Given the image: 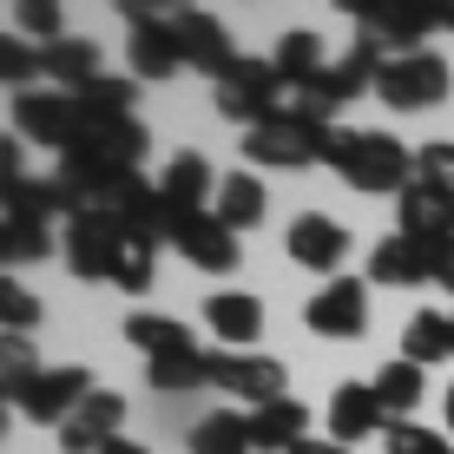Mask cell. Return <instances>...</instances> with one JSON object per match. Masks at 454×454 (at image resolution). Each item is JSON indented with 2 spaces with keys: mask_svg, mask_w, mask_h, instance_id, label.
Instances as JSON below:
<instances>
[{
  "mask_svg": "<svg viewBox=\"0 0 454 454\" xmlns=\"http://www.w3.org/2000/svg\"><path fill=\"white\" fill-rule=\"evenodd\" d=\"M145 152H152V132L138 119H106V125H86V138L73 152H59V178L80 198H92V192H106V184L132 178Z\"/></svg>",
  "mask_w": 454,
  "mask_h": 454,
  "instance_id": "obj_1",
  "label": "cell"
},
{
  "mask_svg": "<svg viewBox=\"0 0 454 454\" xmlns=\"http://www.w3.org/2000/svg\"><path fill=\"white\" fill-rule=\"evenodd\" d=\"M330 165H336V178L342 184H356V192H409L415 184V152L402 145V138H388V132H336V152H330Z\"/></svg>",
  "mask_w": 454,
  "mask_h": 454,
  "instance_id": "obj_2",
  "label": "cell"
},
{
  "mask_svg": "<svg viewBox=\"0 0 454 454\" xmlns=\"http://www.w3.org/2000/svg\"><path fill=\"white\" fill-rule=\"evenodd\" d=\"M86 217H99L119 244H152L159 250V238H165V198H159V184H145L138 171L119 178V184H106V192H92Z\"/></svg>",
  "mask_w": 454,
  "mask_h": 454,
  "instance_id": "obj_3",
  "label": "cell"
},
{
  "mask_svg": "<svg viewBox=\"0 0 454 454\" xmlns=\"http://www.w3.org/2000/svg\"><path fill=\"white\" fill-rule=\"evenodd\" d=\"M330 152H336V125H309V119H290V113L244 132V159L277 165V171H303V165L330 159Z\"/></svg>",
  "mask_w": 454,
  "mask_h": 454,
  "instance_id": "obj_4",
  "label": "cell"
},
{
  "mask_svg": "<svg viewBox=\"0 0 454 454\" xmlns=\"http://www.w3.org/2000/svg\"><path fill=\"white\" fill-rule=\"evenodd\" d=\"M284 106H290V86L277 80V67L270 59H238V67L217 80V113L224 119H238L244 132L250 125H270V119H284Z\"/></svg>",
  "mask_w": 454,
  "mask_h": 454,
  "instance_id": "obj_5",
  "label": "cell"
},
{
  "mask_svg": "<svg viewBox=\"0 0 454 454\" xmlns=\"http://www.w3.org/2000/svg\"><path fill=\"white\" fill-rule=\"evenodd\" d=\"M375 99L395 106V113H428L448 99V59L442 53H388V67L375 73Z\"/></svg>",
  "mask_w": 454,
  "mask_h": 454,
  "instance_id": "obj_6",
  "label": "cell"
},
{
  "mask_svg": "<svg viewBox=\"0 0 454 454\" xmlns=\"http://www.w3.org/2000/svg\"><path fill=\"white\" fill-rule=\"evenodd\" d=\"M86 113H80V99L73 92H46V86H34V92H13V132L20 138H34V145H53V152H73L86 138Z\"/></svg>",
  "mask_w": 454,
  "mask_h": 454,
  "instance_id": "obj_7",
  "label": "cell"
},
{
  "mask_svg": "<svg viewBox=\"0 0 454 454\" xmlns=\"http://www.w3.org/2000/svg\"><path fill=\"white\" fill-rule=\"evenodd\" d=\"M205 382H211V388H224V395H238V402H250V409H263V402H284L290 369L277 363V356L211 349V356H205Z\"/></svg>",
  "mask_w": 454,
  "mask_h": 454,
  "instance_id": "obj_8",
  "label": "cell"
},
{
  "mask_svg": "<svg viewBox=\"0 0 454 454\" xmlns=\"http://www.w3.org/2000/svg\"><path fill=\"white\" fill-rule=\"evenodd\" d=\"M119 13L132 20L125 53H132V73H138V80H171V73H184V53H178V27H171V13L145 7V0H119Z\"/></svg>",
  "mask_w": 454,
  "mask_h": 454,
  "instance_id": "obj_9",
  "label": "cell"
},
{
  "mask_svg": "<svg viewBox=\"0 0 454 454\" xmlns=\"http://www.w3.org/2000/svg\"><path fill=\"white\" fill-rule=\"evenodd\" d=\"M303 323H309L317 336H330V342H356V336H369V284H363V277H336L330 290L309 296Z\"/></svg>",
  "mask_w": 454,
  "mask_h": 454,
  "instance_id": "obj_10",
  "label": "cell"
},
{
  "mask_svg": "<svg viewBox=\"0 0 454 454\" xmlns=\"http://www.w3.org/2000/svg\"><path fill=\"white\" fill-rule=\"evenodd\" d=\"M59 250H67V270L80 277V284H113L119 257H125V244L99 224V217H86V211L67 224V244H59Z\"/></svg>",
  "mask_w": 454,
  "mask_h": 454,
  "instance_id": "obj_11",
  "label": "cell"
},
{
  "mask_svg": "<svg viewBox=\"0 0 454 454\" xmlns=\"http://www.w3.org/2000/svg\"><path fill=\"white\" fill-rule=\"evenodd\" d=\"M86 395H92V375H86L80 363H59V369H40L34 382H27L20 415H27V421H46V428H53V421H67Z\"/></svg>",
  "mask_w": 454,
  "mask_h": 454,
  "instance_id": "obj_12",
  "label": "cell"
},
{
  "mask_svg": "<svg viewBox=\"0 0 454 454\" xmlns=\"http://www.w3.org/2000/svg\"><path fill=\"white\" fill-rule=\"evenodd\" d=\"M171 27H178V53H184V67L205 73V80H224V73L244 59V53H231V34H224V27H217L211 13H198V7L171 13Z\"/></svg>",
  "mask_w": 454,
  "mask_h": 454,
  "instance_id": "obj_13",
  "label": "cell"
},
{
  "mask_svg": "<svg viewBox=\"0 0 454 454\" xmlns=\"http://www.w3.org/2000/svg\"><path fill=\"white\" fill-rule=\"evenodd\" d=\"M119 421H125V395L92 388L80 409L59 421V448H67V454H99L106 442H119Z\"/></svg>",
  "mask_w": 454,
  "mask_h": 454,
  "instance_id": "obj_14",
  "label": "cell"
},
{
  "mask_svg": "<svg viewBox=\"0 0 454 454\" xmlns=\"http://www.w3.org/2000/svg\"><path fill=\"white\" fill-rule=\"evenodd\" d=\"M171 244H178L184 263H198V270H211V277H224V270H238V263H244V257H238V238H231L211 211L178 217V224H171Z\"/></svg>",
  "mask_w": 454,
  "mask_h": 454,
  "instance_id": "obj_15",
  "label": "cell"
},
{
  "mask_svg": "<svg viewBox=\"0 0 454 454\" xmlns=\"http://www.w3.org/2000/svg\"><path fill=\"white\" fill-rule=\"evenodd\" d=\"M159 198H165V238L178 217H198L211 205V159H198V152H178V159L165 165L159 178Z\"/></svg>",
  "mask_w": 454,
  "mask_h": 454,
  "instance_id": "obj_16",
  "label": "cell"
},
{
  "mask_svg": "<svg viewBox=\"0 0 454 454\" xmlns=\"http://www.w3.org/2000/svg\"><path fill=\"white\" fill-rule=\"evenodd\" d=\"M375 428H388V409L375 402V388L369 382H342L330 395V442L356 448V442H369Z\"/></svg>",
  "mask_w": 454,
  "mask_h": 454,
  "instance_id": "obj_17",
  "label": "cell"
},
{
  "mask_svg": "<svg viewBox=\"0 0 454 454\" xmlns=\"http://www.w3.org/2000/svg\"><path fill=\"white\" fill-rule=\"evenodd\" d=\"M369 284H382V290H415V284H434V270H428V244H415V238H382L369 250Z\"/></svg>",
  "mask_w": 454,
  "mask_h": 454,
  "instance_id": "obj_18",
  "label": "cell"
},
{
  "mask_svg": "<svg viewBox=\"0 0 454 454\" xmlns=\"http://www.w3.org/2000/svg\"><path fill=\"white\" fill-rule=\"evenodd\" d=\"M309 442V409L303 402H263V409H250V448L257 454H290Z\"/></svg>",
  "mask_w": 454,
  "mask_h": 454,
  "instance_id": "obj_19",
  "label": "cell"
},
{
  "mask_svg": "<svg viewBox=\"0 0 454 454\" xmlns=\"http://www.w3.org/2000/svg\"><path fill=\"white\" fill-rule=\"evenodd\" d=\"M395 217H402V238H415L428 250L454 238V205L442 192H428V184H409V192L395 198Z\"/></svg>",
  "mask_w": 454,
  "mask_h": 454,
  "instance_id": "obj_20",
  "label": "cell"
},
{
  "mask_svg": "<svg viewBox=\"0 0 454 454\" xmlns=\"http://www.w3.org/2000/svg\"><path fill=\"white\" fill-rule=\"evenodd\" d=\"M290 257L303 263V270H336L342 257H349V231L336 224V217H296L290 224Z\"/></svg>",
  "mask_w": 454,
  "mask_h": 454,
  "instance_id": "obj_21",
  "label": "cell"
},
{
  "mask_svg": "<svg viewBox=\"0 0 454 454\" xmlns=\"http://www.w3.org/2000/svg\"><path fill=\"white\" fill-rule=\"evenodd\" d=\"M205 323H211V336L231 342V349H250V342L263 336V303L244 296V290H217L205 303Z\"/></svg>",
  "mask_w": 454,
  "mask_h": 454,
  "instance_id": "obj_22",
  "label": "cell"
},
{
  "mask_svg": "<svg viewBox=\"0 0 454 454\" xmlns=\"http://www.w3.org/2000/svg\"><path fill=\"white\" fill-rule=\"evenodd\" d=\"M263 211H270V198H263V178H250V171H231L224 184H217V205H211V217L238 238V231H250V224H263Z\"/></svg>",
  "mask_w": 454,
  "mask_h": 454,
  "instance_id": "obj_23",
  "label": "cell"
},
{
  "mask_svg": "<svg viewBox=\"0 0 454 454\" xmlns=\"http://www.w3.org/2000/svg\"><path fill=\"white\" fill-rule=\"evenodd\" d=\"M402 363H415V369L454 363V323H448V309H421V317H409V330H402Z\"/></svg>",
  "mask_w": 454,
  "mask_h": 454,
  "instance_id": "obj_24",
  "label": "cell"
},
{
  "mask_svg": "<svg viewBox=\"0 0 454 454\" xmlns=\"http://www.w3.org/2000/svg\"><path fill=\"white\" fill-rule=\"evenodd\" d=\"M270 67H277V80H284L290 92H309V86L323 80V67H330V59H323V40H317V34H303V27H296V34L277 40Z\"/></svg>",
  "mask_w": 454,
  "mask_h": 454,
  "instance_id": "obj_25",
  "label": "cell"
},
{
  "mask_svg": "<svg viewBox=\"0 0 454 454\" xmlns=\"http://www.w3.org/2000/svg\"><path fill=\"white\" fill-rule=\"evenodd\" d=\"M375 402L388 409V421H409L421 409V395H428V369H415V363H382L375 369Z\"/></svg>",
  "mask_w": 454,
  "mask_h": 454,
  "instance_id": "obj_26",
  "label": "cell"
},
{
  "mask_svg": "<svg viewBox=\"0 0 454 454\" xmlns=\"http://www.w3.org/2000/svg\"><path fill=\"white\" fill-rule=\"evenodd\" d=\"M46 257H53V224L0 217V277H13L20 263H46Z\"/></svg>",
  "mask_w": 454,
  "mask_h": 454,
  "instance_id": "obj_27",
  "label": "cell"
},
{
  "mask_svg": "<svg viewBox=\"0 0 454 454\" xmlns=\"http://www.w3.org/2000/svg\"><path fill=\"white\" fill-rule=\"evenodd\" d=\"M46 53V73H53V86H67V92H80L99 80V46L80 40V34H67V40H53V46H40Z\"/></svg>",
  "mask_w": 454,
  "mask_h": 454,
  "instance_id": "obj_28",
  "label": "cell"
},
{
  "mask_svg": "<svg viewBox=\"0 0 454 454\" xmlns=\"http://www.w3.org/2000/svg\"><path fill=\"white\" fill-rule=\"evenodd\" d=\"M125 342L132 349H145V363H159V356H184V349H198L192 342V330H184L178 317H125Z\"/></svg>",
  "mask_w": 454,
  "mask_h": 454,
  "instance_id": "obj_29",
  "label": "cell"
},
{
  "mask_svg": "<svg viewBox=\"0 0 454 454\" xmlns=\"http://www.w3.org/2000/svg\"><path fill=\"white\" fill-rule=\"evenodd\" d=\"M192 454H257L250 448V415L238 409H217L192 428Z\"/></svg>",
  "mask_w": 454,
  "mask_h": 454,
  "instance_id": "obj_30",
  "label": "cell"
},
{
  "mask_svg": "<svg viewBox=\"0 0 454 454\" xmlns=\"http://www.w3.org/2000/svg\"><path fill=\"white\" fill-rule=\"evenodd\" d=\"M34 375H40L34 336H7V330H0V409H7V402H20Z\"/></svg>",
  "mask_w": 454,
  "mask_h": 454,
  "instance_id": "obj_31",
  "label": "cell"
},
{
  "mask_svg": "<svg viewBox=\"0 0 454 454\" xmlns=\"http://www.w3.org/2000/svg\"><path fill=\"white\" fill-rule=\"evenodd\" d=\"M73 99H80V113L92 119V125H106V119H132V106H138V86L132 80H92V86H80L73 92Z\"/></svg>",
  "mask_w": 454,
  "mask_h": 454,
  "instance_id": "obj_32",
  "label": "cell"
},
{
  "mask_svg": "<svg viewBox=\"0 0 454 454\" xmlns=\"http://www.w3.org/2000/svg\"><path fill=\"white\" fill-rule=\"evenodd\" d=\"M46 73V53L34 40H20V34H0V86H13V92H34V80Z\"/></svg>",
  "mask_w": 454,
  "mask_h": 454,
  "instance_id": "obj_33",
  "label": "cell"
},
{
  "mask_svg": "<svg viewBox=\"0 0 454 454\" xmlns=\"http://www.w3.org/2000/svg\"><path fill=\"white\" fill-rule=\"evenodd\" d=\"M40 317H46V309H40V296L27 290L20 277H0V330H7V336H27Z\"/></svg>",
  "mask_w": 454,
  "mask_h": 454,
  "instance_id": "obj_34",
  "label": "cell"
},
{
  "mask_svg": "<svg viewBox=\"0 0 454 454\" xmlns=\"http://www.w3.org/2000/svg\"><path fill=\"white\" fill-rule=\"evenodd\" d=\"M152 388H165V395H184V388H205V356L184 349V356H159V363L145 369Z\"/></svg>",
  "mask_w": 454,
  "mask_h": 454,
  "instance_id": "obj_35",
  "label": "cell"
},
{
  "mask_svg": "<svg viewBox=\"0 0 454 454\" xmlns=\"http://www.w3.org/2000/svg\"><path fill=\"white\" fill-rule=\"evenodd\" d=\"M415 184H428L454 205V138H434V145L415 152Z\"/></svg>",
  "mask_w": 454,
  "mask_h": 454,
  "instance_id": "obj_36",
  "label": "cell"
},
{
  "mask_svg": "<svg viewBox=\"0 0 454 454\" xmlns=\"http://www.w3.org/2000/svg\"><path fill=\"white\" fill-rule=\"evenodd\" d=\"M13 20H20V40H34V46L67 40V34H59V0H20V7H13Z\"/></svg>",
  "mask_w": 454,
  "mask_h": 454,
  "instance_id": "obj_37",
  "label": "cell"
},
{
  "mask_svg": "<svg viewBox=\"0 0 454 454\" xmlns=\"http://www.w3.org/2000/svg\"><path fill=\"white\" fill-rule=\"evenodd\" d=\"M152 277H159V250H152V244H125L113 284H119L125 296H145V290H152Z\"/></svg>",
  "mask_w": 454,
  "mask_h": 454,
  "instance_id": "obj_38",
  "label": "cell"
},
{
  "mask_svg": "<svg viewBox=\"0 0 454 454\" xmlns=\"http://www.w3.org/2000/svg\"><path fill=\"white\" fill-rule=\"evenodd\" d=\"M382 442H388V454H448V442L434 428H421V421H388Z\"/></svg>",
  "mask_w": 454,
  "mask_h": 454,
  "instance_id": "obj_39",
  "label": "cell"
},
{
  "mask_svg": "<svg viewBox=\"0 0 454 454\" xmlns=\"http://www.w3.org/2000/svg\"><path fill=\"white\" fill-rule=\"evenodd\" d=\"M20 145H27L20 132H0V205H7V198L34 178V171H27V159H20Z\"/></svg>",
  "mask_w": 454,
  "mask_h": 454,
  "instance_id": "obj_40",
  "label": "cell"
},
{
  "mask_svg": "<svg viewBox=\"0 0 454 454\" xmlns=\"http://www.w3.org/2000/svg\"><path fill=\"white\" fill-rule=\"evenodd\" d=\"M428 270H434V284H442V290H454V238L428 250Z\"/></svg>",
  "mask_w": 454,
  "mask_h": 454,
  "instance_id": "obj_41",
  "label": "cell"
},
{
  "mask_svg": "<svg viewBox=\"0 0 454 454\" xmlns=\"http://www.w3.org/2000/svg\"><path fill=\"white\" fill-rule=\"evenodd\" d=\"M290 454H349V448H336V442H303V448H290Z\"/></svg>",
  "mask_w": 454,
  "mask_h": 454,
  "instance_id": "obj_42",
  "label": "cell"
},
{
  "mask_svg": "<svg viewBox=\"0 0 454 454\" xmlns=\"http://www.w3.org/2000/svg\"><path fill=\"white\" fill-rule=\"evenodd\" d=\"M99 454H152V448H138V442H125V434H119V442H106Z\"/></svg>",
  "mask_w": 454,
  "mask_h": 454,
  "instance_id": "obj_43",
  "label": "cell"
},
{
  "mask_svg": "<svg viewBox=\"0 0 454 454\" xmlns=\"http://www.w3.org/2000/svg\"><path fill=\"white\" fill-rule=\"evenodd\" d=\"M448 434H454V388H448Z\"/></svg>",
  "mask_w": 454,
  "mask_h": 454,
  "instance_id": "obj_44",
  "label": "cell"
},
{
  "mask_svg": "<svg viewBox=\"0 0 454 454\" xmlns=\"http://www.w3.org/2000/svg\"><path fill=\"white\" fill-rule=\"evenodd\" d=\"M0 434H7V409H0Z\"/></svg>",
  "mask_w": 454,
  "mask_h": 454,
  "instance_id": "obj_45",
  "label": "cell"
},
{
  "mask_svg": "<svg viewBox=\"0 0 454 454\" xmlns=\"http://www.w3.org/2000/svg\"><path fill=\"white\" fill-rule=\"evenodd\" d=\"M448 323H454V309H448Z\"/></svg>",
  "mask_w": 454,
  "mask_h": 454,
  "instance_id": "obj_46",
  "label": "cell"
},
{
  "mask_svg": "<svg viewBox=\"0 0 454 454\" xmlns=\"http://www.w3.org/2000/svg\"><path fill=\"white\" fill-rule=\"evenodd\" d=\"M448 454H454V448H448Z\"/></svg>",
  "mask_w": 454,
  "mask_h": 454,
  "instance_id": "obj_47",
  "label": "cell"
}]
</instances>
